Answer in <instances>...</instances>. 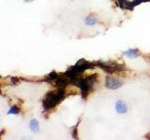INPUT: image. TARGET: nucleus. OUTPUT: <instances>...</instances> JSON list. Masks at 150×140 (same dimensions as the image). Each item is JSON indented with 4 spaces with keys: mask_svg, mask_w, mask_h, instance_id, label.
<instances>
[{
    "mask_svg": "<svg viewBox=\"0 0 150 140\" xmlns=\"http://www.w3.org/2000/svg\"><path fill=\"white\" fill-rule=\"evenodd\" d=\"M65 98V89L58 88L56 91H50L45 95L43 99V107L45 110H49L54 107L56 105Z\"/></svg>",
    "mask_w": 150,
    "mask_h": 140,
    "instance_id": "nucleus-1",
    "label": "nucleus"
},
{
    "mask_svg": "<svg viewBox=\"0 0 150 140\" xmlns=\"http://www.w3.org/2000/svg\"><path fill=\"white\" fill-rule=\"evenodd\" d=\"M94 66V64L87 62L86 60L82 59L77 62V64L74 65V66L70 67L68 71H66L64 74L67 76L68 78H69V79L71 80L72 78H76L77 76H79L80 74L86 71V69H89Z\"/></svg>",
    "mask_w": 150,
    "mask_h": 140,
    "instance_id": "nucleus-2",
    "label": "nucleus"
},
{
    "mask_svg": "<svg viewBox=\"0 0 150 140\" xmlns=\"http://www.w3.org/2000/svg\"><path fill=\"white\" fill-rule=\"evenodd\" d=\"M97 64L100 66V68H102L104 71H106L107 73H115V72H119V71H123L124 67L122 66L121 64H118L116 63H106V62H98Z\"/></svg>",
    "mask_w": 150,
    "mask_h": 140,
    "instance_id": "nucleus-3",
    "label": "nucleus"
},
{
    "mask_svg": "<svg viewBox=\"0 0 150 140\" xmlns=\"http://www.w3.org/2000/svg\"><path fill=\"white\" fill-rule=\"evenodd\" d=\"M123 85V81L120 80V79L116 78H112V77H107L105 78V86L108 89H111V90H115V89L120 88Z\"/></svg>",
    "mask_w": 150,
    "mask_h": 140,
    "instance_id": "nucleus-4",
    "label": "nucleus"
},
{
    "mask_svg": "<svg viewBox=\"0 0 150 140\" xmlns=\"http://www.w3.org/2000/svg\"><path fill=\"white\" fill-rule=\"evenodd\" d=\"M69 83H70V79L65 74L59 75V77L54 80V85L57 88H65Z\"/></svg>",
    "mask_w": 150,
    "mask_h": 140,
    "instance_id": "nucleus-5",
    "label": "nucleus"
},
{
    "mask_svg": "<svg viewBox=\"0 0 150 140\" xmlns=\"http://www.w3.org/2000/svg\"><path fill=\"white\" fill-rule=\"evenodd\" d=\"M115 109L117 111V113L119 114H124L128 111V106H127L126 103L123 101H118L115 104Z\"/></svg>",
    "mask_w": 150,
    "mask_h": 140,
    "instance_id": "nucleus-6",
    "label": "nucleus"
},
{
    "mask_svg": "<svg viewBox=\"0 0 150 140\" xmlns=\"http://www.w3.org/2000/svg\"><path fill=\"white\" fill-rule=\"evenodd\" d=\"M123 54L126 55V56H128V57H129V58H136V57H138V56H139V51L137 50L130 49V50H127V51H124Z\"/></svg>",
    "mask_w": 150,
    "mask_h": 140,
    "instance_id": "nucleus-7",
    "label": "nucleus"
},
{
    "mask_svg": "<svg viewBox=\"0 0 150 140\" xmlns=\"http://www.w3.org/2000/svg\"><path fill=\"white\" fill-rule=\"evenodd\" d=\"M30 129L32 130V132H34V133H37V132H39V129H40V125H39V123H38V120H32L30 121Z\"/></svg>",
    "mask_w": 150,
    "mask_h": 140,
    "instance_id": "nucleus-8",
    "label": "nucleus"
},
{
    "mask_svg": "<svg viewBox=\"0 0 150 140\" xmlns=\"http://www.w3.org/2000/svg\"><path fill=\"white\" fill-rule=\"evenodd\" d=\"M96 22H97V20L95 18H93V17H86V23L89 26L96 24Z\"/></svg>",
    "mask_w": 150,
    "mask_h": 140,
    "instance_id": "nucleus-9",
    "label": "nucleus"
},
{
    "mask_svg": "<svg viewBox=\"0 0 150 140\" xmlns=\"http://www.w3.org/2000/svg\"><path fill=\"white\" fill-rule=\"evenodd\" d=\"M59 77V75L56 73V72H52L48 75V77H47V78L49 79V80H55L56 78H57Z\"/></svg>",
    "mask_w": 150,
    "mask_h": 140,
    "instance_id": "nucleus-10",
    "label": "nucleus"
},
{
    "mask_svg": "<svg viewBox=\"0 0 150 140\" xmlns=\"http://www.w3.org/2000/svg\"><path fill=\"white\" fill-rule=\"evenodd\" d=\"M19 112H20V108H19L18 106H12L11 108V110H9L8 112V114H18Z\"/></svg>",
    "mask_w": 150,
    "mask_h": 140,
    "instance_id": "nucleus-11",
    "label": "nucleus"
},
{
    "mask_svg": "<svg viewBox=\"0 0 150 140\" xmlns=\"http://www.w3.org/2000/svg\"><path fill=\"white\" fill-rule=\"evenodd\" d=\"M145 1H149V0H133V1L131 2V4H132L133 7H135V6H138V5H140L141 3L145 2Z\"/></svg>",
    "mask_w": 150,
    "mask_h": 140,
    "instance_id": "nucleus-12",
    "label": "nucleus"
},
{
    "mask_svg": "<svg viewBox=\"0 0 150 140\" xmlns=\"http://www.w3.org/2000/svg\"><path fill=\"white\" fill-rule=\"evenodd\" d=\"M0 93H1V90H0Z\"/></svg>",
    "mask_w": 150,
    "mask_h": 140,
    "instance_id": "nucleus-13",
    "label": "nucleus"
}]
</instances>
